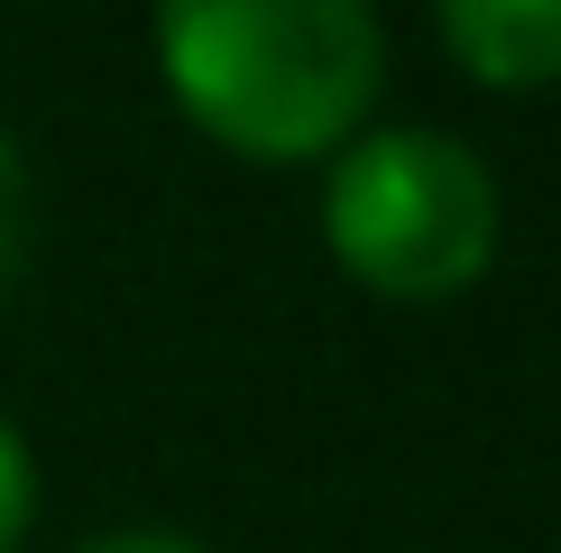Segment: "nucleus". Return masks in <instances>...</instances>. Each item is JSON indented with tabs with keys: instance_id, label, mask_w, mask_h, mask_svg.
Instances as JSON below:
<instances>
[{
	"instance_id": "obj_1",
	"label": "nucleus",
	"mask_w": 561,
	"mask_h": 553,
	"mask_svg": "<svg viewBox=\"0 0 561 553\" xmlns=\"http://www.w3.org/2000/svg\"><path fill=\"white\" fill-rule=\"evenodd\" d=\"M157 75L230 157L304 167L359 138L387 29L378 0H157Z\"/></svg>"
},
{
	"instance_id": "obj_5",
	"label": "nucleus",
	"mask_w": 561,
	"mask_h": 553,
	"mask_svg": "<svg viewBox=\"0 0 561 553\" xmlns=\"http://www.w3.org/2000/svg\"><path fill=\"white\" fill-rule=\"evenodd\" d=\"M28 526H37V452H28V433L0 415V553L28 544Z\"/></svg>"
},
{
	"instance_id": "obj_6",
	"label": "nucleus",
	"mask_w": 561,
	"mask_h": 553,
	"mask_svg": "<svg viewBox=\"0 0 561 553\" xmlns=\"http://www.w3.org/2000/svg\"><path fill=\"white\" fill-rule=\"evenodd\" d=\"M75 553H213V544H194V535H175V526H121V535H92Z\"/></svg>"
},
{
	"instance_id": "obj_4",
	"label": "nucleus",
	"mask_w": 561,
	"mask_h": 553,
	"mask_svg": "<svg viewBox=\"0 0 561 553\" xmlns=\"http://www.w3.org/2000/svg\"><path fill=\"white\" fill-rule=\"evenodd\" d=\"M28 240H37V176H28V148L0 129V286L28 268Z\"/></svg>"
},
{
	"instance_id": "obj_2",
	"label": "nucleus",
	"mask_w": 561,
	"mask_h": 553,
	"mask_svg": "<svg viewBox=\"0 0 561 553\" xmlns=\"http://www.w3.org/2000/svg\"><path fill=\"white\" fill-rule=\"evenodd\" d=\"M497 176L451 129H359L322 176V240L359 286L396 305H442L497 259Z\"/></svg>"
},
{
	"instance_id": "obj_3",
	"label": "nucleus",
	"mask_w": 561,
	"mask_h": 553,
	"mask_svg": "<svg viewBox=\"0 0 561 553\" xmlns=\"http://www.w3.org/2000/svg\"><path fill=\"white\" fill-rule=\"evenodd\" d=\"M451 65L488 92L561 83V0H433Z\"/></svg>"
}]
</instances>
